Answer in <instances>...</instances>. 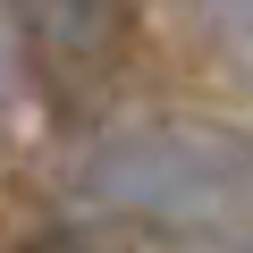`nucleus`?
Segmentation results:
<instances>
[{
    "label": "nucleus",
    "instance_id": "1",
    "mask_svg": "<svg viewBox=\"0 0 253 253\" xmlns=\"http://www.w3.org/2000/svg\"><path fill=\"white\" fill-rule=\"evenodd\" d=\"M76 194L101 219L186 245L253 236V152L211 126H126L76 161Z\"/></svg>",
    "mask_w": 253,
    "mask_h": 253
},
{
    "label": "nucleus",
    "instance_id": "2",
    "mask_svg": "<svg viewBox=\"0 0 253 253\" xmlns=\"http://www.w3.org/2000/svg\"><path fill=\"white\" fill-rule=\"evenodd\" d=\"M26 68L51 93H84L118 68L126 34H135V0H9Z\"/></svg>",
    "mask_w": 253,
    "mask_h": 253
},
{
    "label": "nucleus",
    "instance_id": "3",
    "mask_svg": "<svg viewBox=\"0 0 253 253\" xmlns=\"http://www.w3.org/2000/svg\"><path fill=\"white\" fill-rule=\"evenodd\" d=\"M9 253H68V245H59V236H17Z\"/></svg>",
    "mask_w": 253,
    "mask_h": 253
},
{
    "label": "nucleus",
    "instance_id": "4",
    "mask_svg": "<svg viewBox=\"0 0 253 253\" xmlns=\"http://www.w3.org/2000/svg\"><path fill=\"white\" fill-rule=\"evenodd\" d=\"M0 93H9V68H0Z\"/></svg>",
    "mask_w": 253,
    "mask_h": 253
}]
</instances>
